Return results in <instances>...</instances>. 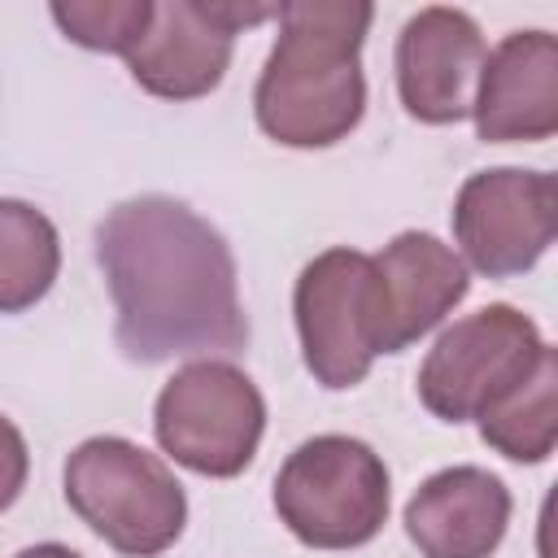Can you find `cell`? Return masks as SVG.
Instances as JSON below:
<instances>
[{
  "label": "cell",
  "instance_id": "1",
  "mask_svg": "<svg viewBox=\"0 0 558 558\" xmlns=\"http://www.w3.org/2000/svg\"><path fill=\"white\" fill-rule=\"evenodd\" d=\"M113 336L131 362L240 353L248 318L231 244L174 196H131L96 227Z\"/></svg>",
  "mask_w": 558,
  "mask_h": 558
},
{
  "label": "cell",
  "instance_id": "2",
  "mask_svg": "<svg viewBox=\"0 0 558 558\" xmlns=\"http://www.w3.org/2000/svg\"><path fill=\"white\" fill-rule=\"evenodd\" d=\"M375 9L362 0L279 4V39L262 65L253 113L283 148H331L366 109L362 39Z\"/></svg>",
  "mask_w": 558,
  "mask_h": 558
},
{
  "label": "cell",
  "instance_id": "3",
  "mask_svg": "<svg viewBox=\"0 0 558 558\" xmlns=\"http://www.w3.org/2000/svg\"><path fill=\"white\" fill-rule=\"evenodd\" d=\"M65 501L122 558L166 554L187 523L174 471L122 436H92L65 458Z\"/></svg>",
  "mask_w": 558,
  "mask_h": 558
},
{
  "label": "cell",
  "instance_id": "4",
  "mask_svg": "<svg viewBox=\"0 0 558 558\" xmlns=\"http://www.w3.org/2000/svg\"><path fill=\"white\" fill-rule=\"evenodd\" d=\"M388 466L357 436H314L275 475V514L310 549H357L388 523Z\"/></svg>",
  "mask_w": 558,
  "mask_h": 558
},
{
  "label": "cell",
  "instance_id": "5",
  "mask_svg": "<svg viewBox=\"0 0 558 558\" xmlns=\"http://www.w3.org/2000/svg\"><path fill=\"white\" fill-rule=\"evenodd\" d=\"M153 432L179 466L209 480H231L262 445L266 401L235 362L196 357L179 366L157 392Z\"/></svg>",
  "mask_w": 558,
  "mask_h": 558
},
{
  "label": "cell",
  "instance_id": "6",
  "mask_svg": "<svg viewBox=\"0 0 558 558\" xmlns=\"http://www.w3.org/2000/svg\"><path fill=\"white\" fill-rule=\"evenodd\" d=\"M541 327L514 305H484L440 331L418 366V401L445 418H480L497 397H506L545 353Z\"/></svg>",
  "mask_w": 558,
  "mask_h": 558
},
{
  "label": "cell",
  "instance_id": "7",
  "mask_svg": "<svg viewBox=\"0 0 558 558\" xmlns=\"http://www.w3.org/2000/svg\"><path fill=\"white\" fill-rule=\"evenodd\" d=\"M558 231V183L545 170L497 166L462 183L453 201V240L462 266L510 279L532 270Z\"/></svg>",
  "mask_w": 558,
  "mask_h": 558
},
{
  "label": "cell",
  "instance_id": "8",
  "mask_svg": "<svg viewBox=\"0 0 558 558\" xmlns=\"http://www.w3.org/2000/svg\"><path fill=\"white\" fill-rule=\"evenodd\" d=\"M266 17H279V4H153V22L126 52V70L148 96L161 100L209 96L231 65L240 26H257Z\"/></svg>",
  "mask_w": 558,
  "mask_h": 558
},
{
  "label": "cell",
  "instance_id": "9",
  "mask_svg": "<svg viewBox=\"0 0 558 558\" xmlns=\"http://www.w3.org/2000/svg\"><path fill=\"white\" fill-rule=\"evenodd\" d=\"M305 371L323 388H357L371 375V257L357 248H327L305 262L292 292Z\"/></svg>",
  "mask_w": 558,
  "mask_h": 558
},
{
  "label": "cell",
  "instance_id": "10",
  "mask_svg": "<svg viewBox=\"0 0 558 558\" xmlns=\"http://www.w3.org/2000/svg\"><path fill=\"white\" fill-rule=\"evenodd\" d=\"M471 292L462 257L432 231H401L371 257V336L375 353H401L423 340Z\"/></svg>",
  "mask_w": 558,
  "mask_h": 558
},
{
  "label": "cell",
  "instance_id": "11",
  "mask_svg": "<svg viewBox=\"0 0 558 558\" xmlns=\"http://www.w3.org/2000/svg\"><path fill=\"white\" fill-rule=\"evenodd\" d=\"M484 35L471 13L449 4L418 9L397 35V96L427 126L462 122L484 70Z\"/></svg>",
  "mask_w": 558,
  "mask_h": 558
},
{
  "label": "cell",
  "instance_id": "12",
  "mask_svg": "<svg viewBox=\"0 0 558 558\" xmlns=\"http://www.w3.org/2000/svg\"><path fill=\"white\" fill-rule=\"evenodd\" d=\"M475 131L484 144H541L558 131V44L549 31L506 35L475 83Z\"/></svg>",
  "mask_w": 558,
  "mask_h": 558
},
{
  "label": "cell",
  "instance_id": "13",
  "mask_svg": "<svg viewBox=\"0 0 558 558\" xmlns=\"http://www.w3.org/2000/svg\"><path fill=\"white\" fill-rule=\"evenodd\" d=\"M510 488L484 466L427 475L405 501V536L423 558H493L510 527Z\"/></svg>",
  "mask_w": 558,
  "mask_h": 558
},
{
  "label": "cell",
  "instance_id": "14",
  "mask_svg": "<svg viewBox=\"0 0 558 558\" xmlns=\"http://www.w3.org/2000/svg\"><path fill=\"white\" fill-rule=\"evenodd\" d=\"M480 436L510 462H545L558 440V357L554 349L480 418Z\"/></svg>",
  "mask_w": 558,
  "mask_h": 558
},
{
  "label": "cell",
  "instance_id": "15",
  "mask_svg": "<svg viewBox=\"0 0 558 558\" xmlns=\"http://www.w3.org/2000/svg\"><path fill=\"white\" fill-rule=\"evenodd\" d=\"M61 270V240L44 209L0 196V314H22L48 296Z\"/></svg>",
  "mask_w": 558,
  "mask_h": 558
},
{
  "label": "cell",
  "instance_id": "16",
  "mask_svg": "<svg viewBox=\"0 0 558 558\" xmlns=\"http://www.w3.org/2000/svg\"><path fill=\"white\" fill-rule=\"evenodd\" d=\"M65 39L92 52H131L153 22V0H70L48 9Z\"/></svg>",
  "mask_w": 558,
  "mask_h": 558
},
{
  "label": "cell",
  "instance_id": "17",
  "mask_svg": "<svg viewBox=\"0 0 558 558\" xmlns=\"http://www.w3.org/2000/svg\"><path fill=\"white\" fill-rule=\"evenodd\" d=\"M31 475V453H26V436L13 427V418L0 414V514L22 497Z\"/></svg>",
  "mask_w": 558,
  "mask_h": 558
},
{
  "label": "cell",
  "instance_id": "18",
  "mask_svg": "<svg viewBox=\"0 0 558 558\" xmlns=\"http://www.w3.org/2000/svg\"><path fill=\"white\" fill-rule=\"evenodd\" d=\"M17 558H83V554H74L70 545H57V541H44V545H31V549H22Z\"/></svg>",
  "mask_w": 558,
  "mask_h": 558
}]
</instances>
